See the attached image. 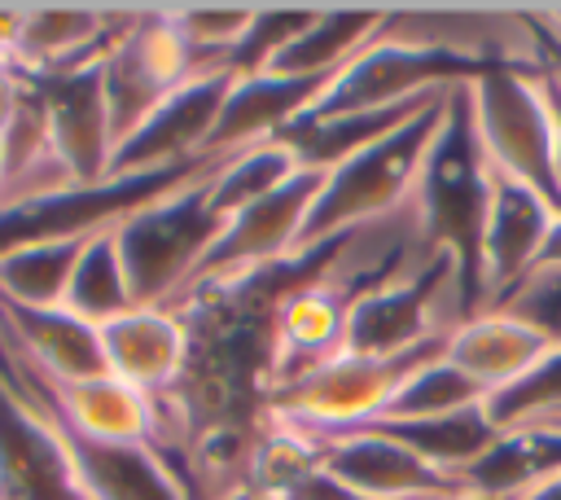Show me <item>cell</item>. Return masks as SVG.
<instances>
[{
  "label": "cell",
  "instance_id": "obj_12",
  "mask_svg": "<svg viewBox=\"0 0 561 500\" xmlns=\"http://www.w3.org/2000/svg\"><path fill=\"white\" fill-rule=\"evenodd\" d=\"M35 88L48 145L57 162L70 171L75 184H101L110 180L114 162V136H110V114H105V92H101V61L48 75V79H26Z\"/></svg>",
  "mask_w": 561,
  "mask_h": 500
},
{
  "label": "cell",
  "instance_id": "obj_9",
  "mask_svg": "<svg viewBox=\"0 0 561 500\" xmlns=\"http://www.w3.org/2000/svg\"><path fill=\"white\" fill-rule=\"evenodd\" d=\"M0 500H88L61 430L0 373Z\"/></svg>",
  "mask_w": 561,
  "mask_h": 500
},
{
  "label": "cell",
  "instance_id": "obj_7",
  "mask_svg": "<svg viewBox=\"0 0 561 500\" xmlns=\"http://www.w3.org/2000/svg\"><path fill=\"white\" fill-rule=\"evenodd\" d=\"M285 425V421H276ZM307 439L316 465L324 474H333L342 487L368 496V500H447L460 496V478L447 469H434L430 461H421L416 452H408L403 443L377 434V430H307V425H289Z\"/></svg>",
  "mask_w": 561,
  "mask_h": 500
},
{
  "label": "cell",
  "instance_id": "obj_26",
  "mask_svg": "<svg viewBox=\"0 0 561 500\" xmlns=\"http://www.w3.org/2000/svg\"><path fill=\"white\" fill-rule=\"evenodd\" d=\"M22 92H26V79H22V75H13L9 66H0V136H4V132H9V123L18 118Z\"/></svg>",
  "mask_w": 561,
  "mask_h": 500
},
{
  "label": "cell",
  "instance_id": "obj_29",
  "mask_svg": "<svg viewBox=\"0 0 561 500\" xmlns=\"http://www.w3.org/2000/svg\"><path fill=\"white\" fill-rule=\"evenodd\" d=\"M224 500H276V496H267V491H254V487H241V491H232V496H224Z\"/></svg>",
  "mask_w": 561,
  "mask_h": 500
},
{
  "label": "cell",
  "instance_id": "obj_28",
  "mask_svg": "<svg viewBox=\"0 0 561 500\" xmlns=\"http://www.w3.org/2000/svg\"><path fill=\"white\" fill-rule=\"evenodd\" d=\"M517 500H561V478H552V482H543V487H535V491H526Z\"/></svg>",
  "mask_w": 561,
  "mask_h": 500
},
{
  "label": "cell",
  "instance_id": "obj_11",
  "mask_svg": "<svg viewBox=\"0 0 561 500\" xmlns=\"http://www.w3.org/2000/svg\"><path fill=\"white\" fill-rule=\"evenodd\" d=\"M232 75H193L114 149L110 175H140L162 167H184L206 158V140L224 110Z\"/></svg>",
  "mask_w": 561,
  "mask_h": 500
},
{
  "label": "cell",
  "instance_id": "obj_25",
  "mask_svg": "<svg viewBox=\"0 0 561 500\" xmlns=\"http://www.w3.org/2000/svg\"><path fill=\"white\" fill-rule=\"evenodd\" d=\"M543 88H548V110H552V180L561 197V70H548Z\"/></svg>",
  "mask_w": 561,
  "mask_h": 500
},
{
  "label": "cell",
  "instance_id": "obj_27",
  "mask_svg": "<svg viewBox=\"0 0 561 500\" xmlns=\"http://www.w3.org/2000/svg\"><path fill=\"white\" fill-rule=\"evenodd\" d=\"M22 35V4H0V66H13Z\"/></svg>",
  "mask_w": 561,
  "mask_h": 500
},
{
  "label": "cell",
  "instance_id": "obj_24",
  "mask_svg": "<svg viewBox=\"0 0 561 500\" xmlns=\"http://www.w3.org/2000/svg\"><path fill=\"white\" fill-rule=\"evenodd\" d=\"M491 311H504L526 329H535L539 338H548L552 346H561V268L552 263L530 268Z\"/></svg>",
  "mask_w": 561,
  "mask_h": 500
},
{
  "label": "cell",
  "instance_id": "obj_19",
  "mask_svg": "<svg viewBox=\"0 0 561 500\" xmlns=\"http://www.w3.org/2000/svg\"><path fill=\"white\" fill-rule=\"evenodd\" d=\"M96 237V232H92ZM92 237H61V241H31L0 254V298L18 307H61L79 254Z\"/></svg>",
  "mask_w": 561,
  "mask_h": 500
},
{
  "label": "cell",
  "instance_id": "obj_14",
  "mask_svg": "<svg viewBox=\"0 0 561 500\" xmlns=\"http://www.w3.org/2000/svg\"><path fill=\"white\" fill-rule=\"evenodd\" d=\"M101 351L110 377L145 395H167L184 373L188 329L171 307H131L110 325H101Z\"/></svg>",
  "mask_w": 561,
  "mask_h": 500
},
{
  "label": "cell",
  "instance_id": "obj_8",
  "mask_svg": "<svg viewBox=\"0 0 561 500\" xmlns=\"http://www.w3.org/2000/svg\"><path fill=\"white\" fill-rule=\"evenodd\" d=\"M320 184H324V171H298L276 193H267V197L250 202L245 211L228 215L219 237H215V246H210V254L202 259V268L193 272L188 285L224 281V276H241V272H259V268H272L280 259H294L302 250V232H307V219H311Z\"/></svg>",
  "mask_w": 561,
  "mask_h": 500
},
{
  "label": "cell",
  "instance_id": "obj_21",
  "mask_svg": "<svg viewBox=\"0 0 561 500\" xmlns=\"http://www.w3.org/2000/svg\"><path fill=\"white\" fill-rule=\"evenodd\" d=\"M482 404H486V390L478 382H469L456 364L434 355L416 373H408L403 386L386 399V408L368 421H434V417H456V412H469Z\"/></svg>",
  "mask_w": 561,
  "mask_h": 500
},
{
  "label": "cell",
  "instance_id": "obj_22",
  "mask_svg": "<svg viewBox=\"0 0 561 500\" xmlns=\"http://www.w3.org/2000/svg\"><path fill=\"white\" fill-rule=\"evenodd\" d=\"M298 171H307V167H302L280 140L250 145V149L228 154V158L219 162V171H215V180H210V206L228 219V215L245 211L250 202L276 193V189H280L289 175H298Z\"/></svg>",
  "mask_w": 561,
  "mask_h": 500
},
{
  "label": "cell",
  "instance_id": "obj_5",
  "mask_svg": "<svg viewBox=\"0 0 561 500\" xmlns=\"http://www.w3.org/2000/svg\"><path fill=\"white\" fill-rule=\"evenodd\" d=\"M447 338L421 342L390 360H364V355H333L329 364L285 382L267 399V421L307 425V430H346L386 408V399L403 386L408 373H416L425 360L443 355Z\"/></svg>",
  "mask_w": 561,
  "mask_h": 500
},
{
  "label": "cell",
  "instance_id": "obj_23",
  "mask_svg": "<svg viewBox=\"0 0 561 500\" xmlns=\"http://www.w3.org/2000/svg\"><path fill=\"white\" fill-rule=\"evenodd\" d=\"M482 417L491 421V430H513V425L561 417V346H548L522 377L491 390L482 404Z\"/></svg>",
  "mask_w": 561,
  "mask_h": 500
},
{
  "label": "cell",
  "instance_id": "obj_15",
  "mask_svg": "<svg viewBox=\"0 0 561 500\" xmlns=\"http://www.w3.org/2000/svg\"><path fill=\"white\" fill-rule=\"evenodd\" d=\"M61 443L70 452V465L88 500H188L175 469L149 443H88L66 430Z\"/></svg>",
  "mask_w": 561,
  "mask_h": 500
},
{
  "label": "cell",
  "instance_id": "obj_10",
  "mask_svg": "<svg viewBox=\"0 0 561 500\" xmlns=\"http://www.w3.org/2000/svg\"><path fill=\"white\" fill-rule=\"evenodd\" d=\"M561 211L522 180L491 171V202L478 254V311H491L543 254V241Z\"/></svg>",
  "mask_w": 561,
  "mask_h": 500
},
{
  "label": "cell",
  "instance_id": "obj_13",
  "mask_svg": "<svg viewBox=\"0 0 561 500\" xmlns=\"http://www.w3.org/2000/svg\"><path fill=\"white\" fill-rule=\"evenodd\" d=\"M329 83H333V75H241V79H232L224 110L215 118V132L206 140V158L241 154L250 145L272 140Z\"/></svg>",
  "mask_w": 561,
  "mask_h": 500
},
{
  "label": "cell",
  "instance_id": "obj_3",
  "mask_svg": "<svg viewBox=\"0 0 561 500\" xmlns=\"http://www.w3.org/2000/svg\"><path fill=\"white\" fill-rule=\"evenodd\" d=\"M219 162L206 175L188 180L184 189L127 215L114 228L136 307H167L193 281L202 259L210 254V246L224 228V215L210 206V180H215Z\"/></svg>",
  "mask_w": 561,
  "mask_h": 500
},
{
  "label": "cell",
  "instance_id": "obj_6",
  "mask_svg": "<svg viewBox=\"0 0 561 500\" xmlns=\"http://www.w3.org/2000/svg\"><path fill=\"white\" fill-rule=\"evenodd\" d=\"M482 70L486 66H473V61H460V57H447V53H434V48L373 39L333 75V83L298 118H337V114L408 105V101H421V96H434V92L465 88Z\"/></svg>",
  "mask_w": 561,
  "mask_h": 500
},
{
  "label": "cell",
  "instance_id": "obj_17",
  "mask_svg": "<svg viewBox=\"0 0 561 500\" xmlns=\"http://www.w3.org/2000/svg\"><path fill=\"white\" fill-rule=\"evenodd\" d=\"M548 346H552L548 338H539L535 329H526L504 311H473L447 333L443 360L456 364L469 382H478L491 395L513 377H522Z\"/></svg>",
  "mask_w": 561,
  "mask_h": 500
},
{
  "label": "cell",
  "instance_id": "obj_2",
  "mask_svg": "<svg viewBox=\"0 0 561 500\" xmlns=\"http://www.w3.org/2000/svg\"><path fill=\"white\" fill-rule=\"evenodd\" d=\"M447 96L324 171V184L316 193V206H311V219H307V232H302V250L324 246L329 237H342L351 228L390 219V215L412 206L425 154H430V145L438 136V123L447 114Z\"/></svg>",
  "mask_w": 561,
  "mask_h": 500
},
{
  "label": "cell",
  "instance_id": "obj_16",
  "mask_svg": "<svg viewBox=\"0 0 561 500\" xmlns=\"http://www.w3.org/2000/svg\"><path fill=\"white\" fill-rule=\"evenodd\" d=\"M561 478V417L495 430L491 447L460 474V487L491 500H517Z\"/></svg>",
  "mask_w": 561,
  "mask_h": 500
},
{
  "label": "cell",
  "instance_id": "obj_18",
  "mask_svg": "<svg viewBox=\"0 0 561 500\" xmlns=\"http://www.w3.org/2000/svg\"><path fill=\"white\" fill-rule=\"evenodd\" d=\"M386 9H316V18L259 70V75H337L373 35Z\"/></svg>",
  "mask_w": 561,
  "mask_h": 500
},
{
  "label": "cell",
  "instance_id": "obj_1",
  "mask_svg": "<svg viewBox=\"0 0 561 500\" xmlns=\"http://www.w3.org/2000/svg\"><path fill=\"white\" fill-rule=\"evenodd\" d=\"M465 88H456L447 96V114H443L438 136L421 167L412 219H416L421 254H447L456 263L465 298H469V316H473L478 311L482 224H486V202H491V162L478 145Z\"/></svg>",
  "mask_w": 561,
  "mask_h": 500
},
{
  "label": "cell",
  "instance_id": "obj_30",
  "mask_svg": "<svg viewBox=\"0 0 561 500\" xmlns=\"http://www.w3.org/2000/svg\"><path fill=\"white\" fill-rule=\"evenodd\" d=\"M447 500H491V496H473V491H460V496H447Z\"/></svg>",
  "mask_w": 561,
  "mask_h": 500
},
{
  "label": "cell",
  "instance_id": "obj_20",
  "mask_svg": "<svg viewBox=\"0 0 561 500\" xmlns=\"http://www.w3.org/2000/svg\"><path fill=\"white\" fill-rule=\"evenodd\" d=\"M70 316L88 320V325H110L114 316L131 311L136 298H131V281H127V268H123V254H118V237L114 228L96 232L83 254H79V268L70 276V289H66V303H61Z\"/></svg>",
  "mask_w": 561,
  "mask_h": 500
},
{
  "label": "cell",
  "instance_id": "obj_4",
  "mask_svg": "<svg viewBox=\"0 0 561 500\" xmlns=\"http://www.w3.org/2000/svg\"><path fill=\"white\" fill-rule=\"evenodd\" d=\"M543 75L548 70L491 66L465 88V96L491 171L530 184L561 211L552 180V110H548Z\"/></svg>",
  "mask_w": 561,
  "mask_h": 500
}]
</instances>
